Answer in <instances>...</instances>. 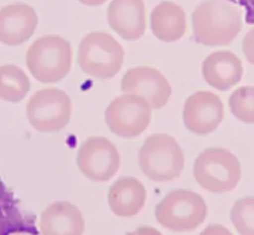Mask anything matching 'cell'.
<instances>
[{
    "label": "cell",
    "mask_w": 254,
    "mask_h": 235,
    "mask_svg": "<svg viewBox=\"0 0 254 235\" xmlns=\"http://www.w3.org/2000/svg\"><path fill=\"white\" fill-rule=\"evenodd\" d=\"M77 167L89 181L107 182L121 168V155L111 140L103 136H92L79 146Z\"/></svg>",
    "instance_id": "obj_9"
},
{
    "label": "cell",
    "mask_w": 254,
    "mask_h": 235,
    "mask_svg": "<svg viewBox=\"0 0 254 235\" xmlns=\"http://www.w3.org/2000/svg\"><path fill=\"white\" fill-rule=\"evenodd\" d=\"M77 62L92 78L111 79L123 66L124 49L112 35L103 31L89 32L81 40Z\"/></svg>",
    "instance_id": "obj_5"
},
{
    "label": "cell",
    "mask_w": 254,
    "mask_h": 235,
    "mask_svg": "<svg viewBox=\"0 0 254 235\" xmlns=\"http://www.w3.org/2000/svg\"><path fill=\"white\" fill-rule=\"evenodd\" d=\"M193 177L197 185L208 192H231L242 178V167L240 160L230 150L211 147L196 157Z\"/></svg>",
    "instance_id": "obj_4"
},
{
    "label": "cell",
    "mask_w": 254,
    "mask_h": 235,
    "mask_svg": "<svg viewBox=\"0 0 254 235\" xmlns=\"http://www.w3.org/2000/svg\"><path fill=\"white\" fill-rule=\"evenodd\" d=\"M121 88L123 93L143 96L153 109L164 108L173 93L166 77L156 68L148 66L128 69L122 78Z\"/></svg>",
    "instance_id": "obj_11"
},
{
    "label": "cell",
    "mask_w": 254,
    "mask_h": 235,
    "mask_svg": "<svg viewBox=\"0 0 254 235\" xmlns=\"http://www.w3.org/2000/svg\"><path fill=\"white\" fill-rule=\"evenodd\" d=\"M81 4L87 5V6H99V5L106 4L108 0H78Z\"/></svg>",
    "instance_id": "obj_24"
},
{
    "label": "cell",
    "mask_w": 254,
    "mask_h": 235,
    "mask_svg": "<svg viewBox=\"0 0 254 235\" xmlns=\"http://www.w3.org/2000/svg\"><path fill=\"white\" fill-rule=\"evenodd\" d=\"M205 199L190 189L168 193L155 208V218L161 227L178 233L197 229L207 218Z\"/></svg>",
    "instance_id": "obj_6"
},
{
    "label": "cell",
    "mask_w": 254,
    "mask_h": 235,
    "mask_svg": "<svg viewBox=\"0 0 254 235\" xmlns=\"http://www.w3.org/2000/svg\"><path fill=\"white\" fill-rule=\"evenodd\" d=\"M228 104L236 119L245 124H254V87L243 86L236 89Z\"/></svg>",
    "instance_id": "obj_19"
},
{
    "label": "cell",
    "mask_w": 254,
    "mask_h": 235,
    "mask_svg": "<svg viewBox=\"0 0 254 235\" xmlns=\"http://www.w3.org/2000/svg\"><path fill=\"white\" fill-rule=\"evenodd\" d=\"M127 235H163L158 229L153 227H140L134 232L128 233Z\"/></svg>",
    "instance_id": "obj_23"
},
{
    "label": "cell",
    "mask_w": 254,
    "mask_h": 235,
    "mask_svg": "<svg viewBox=\"0 0 254 235\" xmlns=\"http://www.w3.org/2000/svg\"><path fill=\"white\" fill-rule=\"evenodd\" d=\"M200 235H233L230 230L221 224H211L202 230Z\"/></svg>",
    "instance_id": "obj_22"
},
{
    "label": "cell",
    "mask_w": 254,
    "mask_h": 235,
    "mask_svg": "<svg viewBox=\"0 0 254 235\" xmlns=\"http://www.w3.org/2000/svg\"><path fill=\"white\" fill-rule=\"evenodd\" d=\"M107 20L114 32L127 41H135L146 30L145 5L143 0H112Z\"/></svg>",
    "instance_id": "obj_13"
},
{
    "label": "cell",
    "mask_w": 254,
    "mask_h": 235,
    "mask_svg": "<svg viewBox=\"0 0 254 235\" xmlns=\"http://www.w3.org/2000/svg\"><path fill=\"white\" fill-rule=\"evenodd\" d=\"M231 222L240 235H254V197L241 198L233 204Z\"/></svg>",
    "instance_id": "obj_20"
},
{
    "label": "cell",
    "mask_w": 254,
    "mask_h": 235,
    "mask_svg": "<svg viewBox=\"0 0 254 235\" xmlns=\"http://www.w3.org/2000/svg\"><path fill=\"white\" fill-rule=\"evenodd\" d=\"M84 227L82 212L67 200L50 204L39 220L41 235H83Z\"/></svg>",
    "instance_id": "obj_15"
},
{
    "label": "cell",
    "mask_w": 254,
    "mask_h": 235,
    "mask_svg": "<svg viewBox=\"0 0 254 235\" xmlns=\"http://www.w3.org/2000/svg\"><path fill=\"white\" fill-rule=\"evenodd\" d=\"M29 77L15 64L0 66V100L19 103L30 91Z\"/></svg>",
    "instance_id": "obj_18"
},
{
    "label": "cell",
    "mask_w": 254,
    "mask_h": 235,
    "mask_svg": "<svg viewBox=\"0 0 254 235\" xmlns=\"http://www.w3.org/2000/svg\"><path fill=\"white\" fill-rule=\"evenodd\" d=\"M108 205L121 218H130L143 209L146 202V189L135 177H122L108 190Z\"/></svg>",
    "instance_id": "obj_16"
},
{
    "label": "cell",
    "mask_w": 254,
    "mask_h": 235,
    "mask_svg": "<svg viewBox=\"0 0 254 235\" xmlns=\"http://www.w3.org/2000/svg\"><path fill=\"white\" fill-rule=\"evenodd\" d=\"M72 99L62 89L50 87L37 91L26 104V118L40 133H56L68 125Z\"/></svg>",
    "instance_id": "obj_7"
},
{
    "label": "cell",
    "mask_w": 254,
    "mask_h": 235,
    "mask_svg": "<svg viewBox=\"0 0 254 235\" xmlns=\"http://www.w3.org/2000/svg\"><path fill=\"white\" fill-rule=\"evenodd\" d=\"M149 101L143 96L124 93L109 103L104 120L109 130L123 139H134L148 129L151 121Z\"/></svg>",
    "instance_id": "obj_8"
},
{
    "label": "cell",
    "mask_w": 254,
    "mask_h": 235,
    "mask_svg": "<svg viewBox=\"0 0 254 235\" xmlns=\"http://www.w3.org/2000/svg\"><path fill=\"white\" fill-rule=\"evenodd\" d=\"M243 26L242 11L226 0H205L192 12V29L198 44L226 46L231 44Z\"/></svg>",
    "instance_id": "obj_1"
},
{
    "label": "cell",
    "mask_w": 254,
    "mask_h": 235,
    "mask_svg": "<svg viewBox=\"0 0 254 235\" xmlns=\"http://www.w3.org/2000/svg\"><path fill=\"white\" fill-rule=\"evenodd\" d=\"M139 165L149 180L169 182L183 173L185 155L178 141L168 134H153L139 150Z\"/></svg>",
    "instance_id": "obj_3"
},
{
    "label": "cell",
    "mask_w": 254,
    "mask_h": 235,
    "mask_svg": "<svg viewBox=\"0 0 254 235\" xmlns=\"http://www.w3.org/2000/svg\"><path fill=\"white\" fill-rule=\"evenodd\" d=\"M154 36L164 42H175L185 35L188 21L183 7L174 1L159 2L150 14Z\"/></svg>",
    "instance_id": "obj_17"
},
{
    "label": "cell",
    "mask_w": 254,
    "mask_h": 235,
    "mask_svg": "<svg viewBox=\"0 0 254 235\" xmlns=\"http://www.w3.org/2000/svg\"><path fill=\"white\" fill-rule=\"evenodd\" d=\"M223 116L225 106L220 96L213 92H195L184 104V124L193 135L205 136L213 133L222 123Z\"/></svg>",
    "instance_id": "obj_10"
},
{
    "label": "cell",
    "mask_w": 254,
    "mask_h": 235,
    "mask_svg": "<svg viewBox=\"0 0 254 235\" xmlns=\"http://www.w3.org/2000/svg\"><path fill=\"white\" fill-rule=\"evenodd\" d=\"M39 17L34 7L24 2L5 5L0 9V42L19 46L34 35Z\"/></svg>",
    "instance_id": "obj_12"
},
{
    "label": "cell",
    "mask_w": 254,
    "mask_h": 235,
    "mask_svg": "<svg viewBox=\"0 0 254 235\" xmlns=\"http://www.w3.org/2000/svg\"><path fill=\"white\" fill-rule=\"evenodd\" d=\"M242 49L246 58L254 66V27L247 32L242 42Z\"/></svg>",
    "instance_id": "obj_21"
},
{
    "label": "cell",
    "mask_w": 254,
    "mask_h": 235,
    "mask_svg": "<svg viewBox=\"0 0 254 235\" xmlns=\"http://www.w3.org/2000/svg\"><path fill=\"white\" fill-rule=\"evenodd\" d=\"M11 235H30V234H26V233H15V234H11Z\"/></svg>",
    "instance_id": "obj_25"
},
{
    "label": "cell",
    "mask_w": 254,
    "mask_h": 235,
    "mask_svg": "<svg viewBox=\"0 0 254 235\" xmlns=\"http://www.w3.org/2000/svg\"><path fill=\"white\" fill-rule=\"evenodd\" d=\"M201 71L208 86L225 92L241 82L243 76V63L233 52L216 51L203 59Z\"/></svg>",
    "instance_id": "obj_14"
},
{
    "label": "cell",
    "mask_w": 254,
    "mask_h": 235,
    "mask_svg": "<svg viewBox=\"0 0 254 235\" xmlns=\"http://www.w3.org/2000/svg\"><path fill=\"white\" fill-rule=\"evenodd\" d=\"M72 46L59 35L35 40L26 51V67L36 81L45 84L62 81L72 68Z\"/></svg>",
    "instance_id": "obj_2"
}]
</instances>
